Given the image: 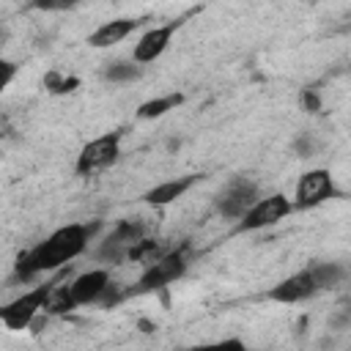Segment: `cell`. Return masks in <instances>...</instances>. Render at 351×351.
I'll return each mask as SVG.
<instances>
[{
	"instance_id": "cell-1",
	"label": "cell",
	"mask_w": 351,
	"mask_h": 351,
	"mask_svg": "<svg viewBox=\"0 0 351 351\" xmlns=\"http://www.w3.org/2000/svg\"><path fill=\"white\" fill-rule=\"evenodd\" d=\"M93 230H96V225H80V222H69V225L52 230L44 241H38L33 250H27L16 261V277L30 280L41 271H52V269L71 263L74 258H80L88 250Z\"/></svg>"
},
{
	"instance_id": "cell-2",
	"label": "cell",
	"mask_w": 351,
	"mask_h": 351,
	"mask_svg": "<svg viewBox=\"0 0 351 351\" xmlns=\"http://www.w3.org/2000/svg\"><path fill=\"white\" fill-rule=\"evenodd\" d=\"M118 156H121V134L118 132H110V134H101V137L88 140L80 148L77 162H74V170H77V176H93V173L107 170L110 165H115Z\"/></svg>"
},
{
	"instance_id": "cell-3",
	"label": "cell",
	"mask_w": 351,
	"mask_h": 351,
	"mask_svg": "<svg viewBox=\"0 0 351 351\" xmlns=\"http://www.w3.org/2000/svg\"><path fill=\"white\" fill-rule=\"evenodd\" d=\"M143 239H145V225H143V222L121 219V222L101 239V244H99V250H96V258H99L101 263H110V266H115V263H121V261H129L132 247H134L137 241H143Z\"/></svg>"
},
{
	"instance_id": "cell-4",
	"label": "cell",
	"mask_w": 351,
	"mask_h": 351,
	"mask_svg": "<svg viewBox=\"0 0 351 351\" xmlns=\"http://www.w3.org/2000/svg\"><path fill=\"white\" fill-rule=\"evenodd\" d=\"M186 255L184 250H170L165 252L159 261H154L151 266H145V271L140 274L137 285L132 288V293H151V291H159L176 280H181L186 274Z\"/></svg>"
},
{
	"instance_id": "cell-5",
	"label": "cell",
	"mask_w": 351,
	"mask_h": 351,
	"mask_svg": "<svg viewBox=\"0 0 351 351\" xmlns=\"http://www.w3.org/2000/svg\"><path fill=\"white\" fill-rule=\"evenodd\" d=\"M49 288H52V282H41V285L25 291L22 296L11 299V302L0 310L3 326H5V329H27V326L33 324V318H36L38 313H44V302H47V296H49Z\"/></svg>"
},
{
	"instance_id": "cell-6",
	"label": "cell",
	"mask_w": 351,
	"mask_h": 351,
	"mask_svg": "<svg viewBox=\"0 0 351 351\" xmlns=\"http://www.w3.org/2000/svg\"><path fill=\"white\" fill-rule=\"evenodd\" d=\"M291 211H293V200H291V197H285L282 192L266 195V197H261V200L239 219V230H241V233H252V230L271 228V225L282 222Z\"/></svg>"
},
{
	"instance_id": "cell-7",
	"label": "cell",
	"mask_w": 351,
	"mask_h": 351,
	"mask_svg": "<svg viewBox=\"0 0 351 351\" xmlns=\"http://www.w3.org/2000/svg\"><path fill=\"white\" fill-rule=\"evenodd\" d=\"M337 189H335V178L329 170L324 167H315V170H307L302 173V178L296 181V192H293V208H315L321 203H326L329 197H335Z\"/></svg>"
},
{
	"instance_id": "cell-8",
	"label": "cell",
	"mask_w": 351,
	"mask_h": 351,
	"mask_svg": "<svg viewBox=\"0 0 351 351\" xmlns=\"http://www.w3.org/2000/svg\"><path fill=\"white\" fill-rule=\"evenodd\" d=\"M258 200H261V195H258L255 181L239 176V178L228 181V186L217 195V211L228 219H241Z\"/></svg>"
},
{
	"instance_id": "cell-9",
	"label": "cell",
	"mask_w": 351,
	"mask_h": 351,
	"mask_svg": "<svg viewBox=\"0 0 351 351\" xmlns=\"http://www.w3.org/2000/svg\"><path fill=\"white\" fill-rule=\"evenodd\" d=\"M315 293H321V291H318V282H315L310 269H302V271H296V274H291V277H285V280H280L277 285L269 288V299L277 302V304L307 302Z\"/></svg>"
},
{
	"instance_id": "cell-10",
	"label": "cell",
	"mask_w": 351,
	"mask_h": 351,
	"mask_svg": "<svg viewBox=\"0 0 351 351\" xmlns=\"http://www.w3.org/2000/svg\"><path fill=\"white\" fill-rule=\"evenodd\" d=\"M110 271L104 266H96V269H88L82 274H77L71 282H69V291H71V299L77 307H85V304H99L104 291L110 288Z\"/></svg>"
},
{
	"instance_id": "cell-11",
	"label": "cell",
	"mask_w": 351,
	"mask_h": 351,
	"mask_svg": "<svg viewBox=\"0 0 351 351\" xmlns=\"http://www.w3.org/2000/svg\"><path fill=\"white\" fill-rule=\"evenodd\" d=\"M178 19H173V22H167V25H156V27H151V30H145L140 38H137V44H134V49H132V60L134 63H154L156 58H162L165 55V49L170 47V38H173V33L178 30Z\"/></svg>"
},
{
	"instance_id": "cell-12",
	"label": "cell",
	"mask_w": 351,
	"mask_h": 351,
	"mask_svg": "<svg viewBox=\"0 0 351 351\" xmlns=\"http://www.w3.org/2000/svg\"><path fill=\"white\" fill-rule=\"evenodd\" d=\"M137 27H140V19H134V16H118V19H110L104 25H99L88 36V44L93 49H107V47H115L118 41H123L126 36H132Z\"/></svg>"
},
{
	"instance_id": "cell-13",
	"label": "cell",
	"mask_w": 351,
	"mask_h": 351,
	"mask_svg": "<svg viewBox=\"0 0 351 351\" xmlns=\"http://www.w3.org/2000/svg\"><path fill=\"white\" fill-rule=\"evenodd\" d=\"M195 181H197V176H178V178H170V181H162V184L151 186L143 197H145L148 206H170L178 197H184Z\"/></svg>"
},
{
	"instance_id": "cell-14",
	"label": "cell",
	"mask_w": 351,
	"mask_h": 351,
	"mask_svg": "<svg viewBox=\"0 0 351 351\" xmlns=\"http://www.w3.org/2000/svg\"><path fill=\"white\" fill-rule=\"evenodd\" d=\"M181 101H184V96H181V93H167V96H159V99H148V101H143V104L137 107V118H143V121L162 118L165 112L176 110Z\"/></svg>"
},
{
	"instance_id": "cell-15",
	"label": "cell",
	"mask_w": 351,
	"mask_h": 351,
	"mask_svg": "<svg viewBox=\"0 0 351 351\" xmlns=\"http://www.w3.org/2000/svg\"><path fill=\"white\" fill-rule=\"evenodd\" d=\"M310 271L318 282V291H332L346 280V269L340 263H315L310 266Z\"/></svg>"
},
{
	"instance_id": "cell-16",
	"label": "cell",
	"mask_w": 351,
	"mask_h": 351,
	"mask_svg": "<svg viewBox=\"0 0 351 351\" xmlns=\"http://www.w3.org/2000/svg\"><path fill=\"white\" fill-rule=\"evenodd\" d=\"M74 307H77V304H74V299H71L69 282H66V285H55V282H52L49 296H47V302H44V313H49V315H63V313H69V310H74Z\"/></svg>"
},
{
	"instance_id": "cell-17",
	"label": "cell",
	"mask_w": 351,
	"mask_h": 351,
	"mask_svg": "<svg viewBox=\"0 0 351 351\" xmlns=\"http://www.w3.org/2000/svg\"><path fill=\"white\" fill-rule=\"evenodd\" d=\"M140 74H143V66L134 63L132 58H129V60H112V63H107V69H104V77H107L110 82H132V80H137Z\"/></svg>"
},
{
	"instance_id": "cell-18",
	"label": "cell",
	"mask_w": 351,
	"mask_h": 351,
	"mask_svg": "<svg viewBox=\"0 0 351 351\" xmlns=\"http://www.w3.org/2000/svg\"><path fill=\"white\" fill-rule=\"evenodd\" d=\"M44 85H47L49 93H71L74 88H80V80L77 77H63V74L52 71V74H47Z\"/></svg>"
},
{
	"instance_id": "cell-19",
	"label": "cell",
	"mask_w": 351,
	"mask_h": 351,
	"mask_svg": "<svg viewBox=\"0 0 351 351\" xmlns=\"http://www.w3.org/2000/svg\"><path fill=\"white\" fill-rule=\"evenodd\" d=\"M192 351H250L244 340L239 337H225V340H214V343H203V346H195Z\"/></svg>"
},
{
	"instance_id": "cell-20",
	"label": "cell",
	"mask_w": 351,
	"mask_h": 351,
	"mask_svg": "<svg viewBox=\"0 0 351 351\" xmlns=\"http://www.w3.org/2000/svg\"><path fill=\"white\" fill-rule=\"evenodd\" d=\"M302 104H304L307 112H318V110H321V99H318V93H315L313 88L302 90Z\"/></svg>"
},
{
	"instance_id": "cell-21",
	"label": "cell",
	"mask_w": 351,
	"mask_h": 351,
	"mask_svg": "<svg viewBox=\"0 0 351 351\" xmlns=\"http://www.w3.org/2000/svg\"><path fill=\"white\" fill-rule=\"evenodd\" d=\"M14 74H16V63H11V60H0V85H3V88L11 85Z\"/></svg>"
},
{
	"instance_id": "cell-22",
	"label": "cell",
	"mask_w": 351,
	"mask_h": 351,
	"mask_svg": "<svg viewBox=\"0 0 351 351\" xmlns=\"http://www.w3.org/2000/svg\"><path fill=\"white\" fill-rule=\"evenodd\" d=\"M296 151H299V156H313V154H315V143H313L307 134H302V137L296 140Z\"/></svg>"
},
{
	"instance_id": "cell-23",
	"label": "cell",
	"mask_w": 351,
	"mask_h": 351,
	"mask_svg": "<svg viewBox=\"0 0 351 351\" xmlns=\"http://www.w3.org/2000/svg\"><path fill=\"white\" fill-rule=\"evenodd\" d=\"M348 321H351V310H348V304L337 307V315H332V324H335V326H346Z\"/></svg>"
}]
</instances>
